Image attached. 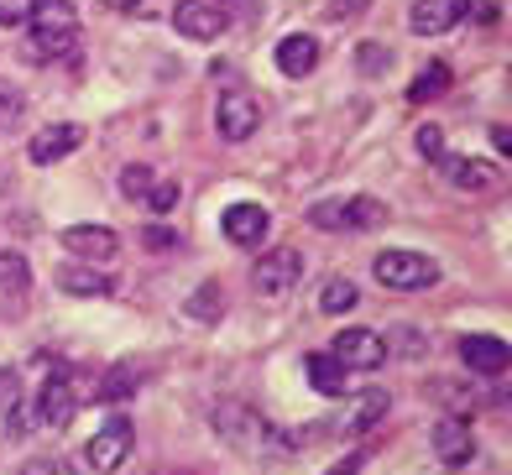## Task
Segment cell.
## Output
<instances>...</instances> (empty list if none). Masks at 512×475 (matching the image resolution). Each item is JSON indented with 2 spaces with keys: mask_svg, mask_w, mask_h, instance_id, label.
I'll use <instances>...</instances> for the list:
<instances>
[{
  "mask_svg": "<svg viewBox=\"0 0 512 475\" xmlns=\"http://www.w3.org/2000/svg\"><path fill=\"white\" fill-rule=\"evenodd\" d=\"M105 6H110V11H136L142 0H105Z\"/></svg>",
  "mask_w": 512,
  "mask_h": 475,
  "instance_id": "obj_40",
  "label": "cell"
},
{
  "mask_svg": "<svg viewBox=\"0 0 512 475\" xmlns=\"http://www.w3.org/2000/svg\"><path fill=\"white\" fill-rule=\"evenodd\" d=\"M178 194H183V188H178L173 178H152V188H147V204H152V215H168V209L178 204Z\"/></svg>",
  "mask_w": 512,
  "mask_h": 475,
  "instance_id": "obj_29",
  "label": "cell"
},
{
  "mask_svg": "<svg viewBox=\"0 0 512 475\" xmlns=\"http://www.w3.org/2000/svg\"><path fill=\"white\" fill-rule=\"evenodd\" d=\"M434 455L445 470H465L476 460V429L465 418H439L434 423Z\"/></svg>",
  "mask_w": 512,
  "mask_h": 475,
  "instance_id": "obj_10",
  "label": "cell"
},
{
  "mask_svg": "<svg viewBox=\"0 0 512 475\" xmlns=\"http://www.w3.org/2000/svg\"><path fill=\"white\" fill-rule=\"evenodd\" d=\"M32 288V267L21 251H0V293H27Z\"/></svg>",
  "mask_w": 512,
  "mask_h": 475,
  "instance_id": "obj_24",
  "label": "cell"
},
{
  "mask_svg": "<svg viewBox=\"0 0 512 475\" xmlns=\"http://www.w3.org/2000/svg\"><path fill=\"white\" fill-rule=\"evenodd\" d=\"M220 225H225V235H230L236 246H262L267 230H272V215H267V204L241 199V204H230L225 215H220Z\"/></svg>",
  "mask_w": 512,
  "mask_h": 475,
  "instance_id": "obj_13",
  "label": "cell"
},
{
  "mask_svg": "<svg viewBox=\"0 0 512 475\" xmlns=\"http://www.w3.org/2000/svg\"><path fill=\"white\" fill-rule=\"evenodd\" d=\"M142 241H147L152 251H173V246H178V235H173V230H147Z\"/></svg>",
  "mask_w": 512,
  "mask_h": 475,
  "instance_id": "obj_37",
  "label": "cell"
},
{
  "mask_svg": "<svg viewBox=\"0 0 512 475\" xmlns=\"http://www.w3.org/2000/svg\"><path fill=\"white\" fill-rule=\"evenodd\" d=\"M16 115H21V94H11L0 84V121H16Z\"/></svg>",
  "mask_w": 512,
  "mask_h": 475,
  "instance_id": "obj_36",
  "label": "cell"
},
{
  "mask_svg": "<svg viewBox=\"0 0 512 475\" xmlns=\"http://www.w3.org/2000/svg\"><path fill=\"white\" fill-rule=\"evenodd\" d=\"M11 408H21V387L11 371H0V413H11Z\"/></svg>",
  "mask_w": 512,
  "mask_h": 475,
  "instance_id": "obj_34",
  "label": "cell"
},
{
  "mask_svg": "<svg viewBox=\"0 0 512 475\" xmlns=\"http://www.w3.org/2000/svg\"><path fill=\"white\" fill-rule=\"evenodd\" d=\"M37 0H0V27H27Z\"/></svg>",
  "mask_w": 512,
  "mask_h": 475,
  "instance_id": "obj_32",
  "label": "cell"
},
{
  "mask_svg": "<svg viewBox=\"0 0 512 475\" xmlns=\"http://www.w3.org/2000/svg\"><path fill=\"white\" fill-rule=\"evenodd\" d=\"M361 465H366V455H345L340 465H330V475H361Z\"/></svg>",
  "mask_w": 512,
  "mask_h": 475,
  "instance_id": "obj_38",
  "label": "cell"
},
{
  "mask_svg": "<svg viewBox=\"0 0 512 475\" xmlns=\"http://www.w3.org/2000/svg\"><path fill=\"white\" fill-rule=\"evenodd\" d=\"M136 387H142V382H136V371H131V366H115V371H105V382L95 387V397H100V402H121V397H131Z\"/></svg>",
  "mask_w": 512,
  "mask_h": 475,
  "instance_id": "obj_25",
  "label": "cell"
},
{
  "mask_svg": "<svg viewBox=\"0 0 512 475\" xmlns=\"http://www.w3.org/2000/svg\"><path fill=\"white\" fill-rule=\"evenodd\" d=\"M21 475H79L68 460H27L21 465Z\"/></svg>",
  "mask_w": 512,
  "mask_h": 475,
  "instance_id": "obj_33",
  "label": "cell"
},
{
  "mask_svg": "<svg viewBox=\"0 0 512 475\" xmlns=\"http://www.w3.org/2000/svg\"><path fill=\"white\" fill-rule=\"evenodd\" d=\"M256 126H262V105H256L246 89H225L220 105H215V131L225 141H246Z\"/></svg>",
  "mask_w": 512,
  "mask_h": 475,
  "instance_id": "obj_8",
  "label": "cell"
},
{
  "mask_svg": "<svg viewBox=\"0 0 512 475\" xmlns=\"http://www.w3.org/2000/svg\"><path fill=\"white\" fill-rule=\"evenodd\" d=\"M460 361L471 366L476 376H502L512 366V345L497 335H465L460 340Z\"/></svg>",
  "mask_w": 512,
  "mask_h": 475,
  "instance_id": "obj_14",
  "label": "cell"
},
{
  "mask_svg": "<svg viewBox=\"0 0 512 475\" xmlns=\"http://www.w3.org/2000/svg\"><path fill=\"white\" fill-rule=\"evenodd\" d=\"M131 444H136V429H131L126 418H110L105 429H95V439L84 444V460L95 465L100 475H115V470L126 465V455H131Z\"/></svg>",
  "mask_w": 512,
  "mask_h": 475,
  "instance_id": "obj_6",
  "label": "cell"
},
{
  "mask_svg": "<svg viewBox=\"0 0 512 475\" xmlns=\"http://www.w3.org/2000/svg\"><path fill=\"white\" fill-rule=\"evenodd\" d=\"M445 89H450V68H445V63H429V68H418V79H413V89H408V100H413V105H424V100H439Z\"/></svg>",
  "mask_w": 512,
  "mask_h": 475,
  "instance_id": "obj_23",
  "label": "cell"
},
{
  "mask_svg": "<svg viewBox=\"0 0 512 475\" xmlns=\"http://www.w3.org/2000/svg\"><path fill=\"white\" fill-rule=\"evenodd\" d=\"M277 68H283L288 79H304V74H314V68H319V42H314L309 32H293V37H283V42H277Z\"/></svg>",
  "mask_w": 512,
  "mask_h": 475,
  "instance_id": "obj_19",
  "label": "cell"
},
{
  "mask_svg": "<svg viewBox=\"0 0 512 475\" xmlns=\"http://www.w3.org/2000/svg\"><path fill=\"white\" fill-rule=\"evenodd\" d=\"M152 168H142V162H131V168H121V194L126 199H147V188H152Z\"/></svg>",
  "mask_w": 512,
  "mask_h": 475,
  "instance_id": "obj_28",
  "label": "cell"
},
{
  "mask_svg": "<svg viewBox=\"0 0 512 475\" xmlns=\"http://www.w3.org/2000/svg\"><path fill=\"white\" fill-rule=\"evenodd\" d=\"M413 147H418V157L439 162V157H445V131H439V126H418L413 131Z\"/></svg>",
  "mask_w": 512,
  "mask_h": 475,
  "instance_id": "obj_30",
  "label": "cell"
},
{
  "mask_svg": "<svg viewBox=\"0 0 512 475\" xmlns=\"http://www.w3.org/2000/svg\"><path fill=\"white\" fill-rule=\"evenodd\" d=\"M356 68H361L366 79H377V74H387V68H392V53H387L382 42H361L356 47Z\"/></svg>",
  "mask_w": 512,
  "mask_h": 475,
  "instance_id": "obj_27",
  "label": "cell"
},
{
  "mask_svg": "<svg viewBox=\"0 0 512 475\" xmlns=\"http://www.w3.org/2000/svg\"><path fill=\"white\" fill-rule=\"evenodd\" d=\"M366 6H371V0H330V16H335V21H351V16H361Z\"/></svg>",
  "mask_w": 512,
  "mask_h": 475,
  "instance_id": "obj_35",
  "label": "cell"
},
{
  "mask_svg": "<svg viewBox=\"0 0 512 475\" xmlns=\"http://www.w3.org/2000/svg\"><path fill=\"white\" fill-rule=\"evenodd\" d=\"M209 423H215V434L246 460H272V455H288V449L304 444V439H288L272 418H262L256 408H246V402H215Z\"/></svg>",
  "mask_w": 512,
  "mask_h": 475,
  "instance_id": "obj_1",
  "label": "cell"
},
{
  "mask_svg": "<svg viewBox=\"0 0 512 475\" xmlns=\"http://www.w3.org/2000/svg\"><path fill=\"white\" fill-rule=\"evenodd\" d=\"M32 58L48 63V58H68L79 47V16L68 0H42V6H32Z\"/></svg>",
  "mask_w": 512,
  "mask_h": 475,
  "instance_id": "obj_2",
  "label": "cell"
},
{
  "mask_svg": "<svg viewBox=\"0 0 512 475\" xmlns=\"http://www.w3.org/2000/svg\"><path fill=\"white\" fill-rule=\"evenodd\" d=\"M304 371H309V382H314L319 397H345V392H351V382H345L351 371H345L330 350H314L309 361H304Z\"/></svg>",
  "mask_w": 512,
  "mask_h": 475,
  "instance_id": "obj_20",
  "label": "cell"
},
{
  "mask_svg": "<svg viewBox=\"0 0 512 475\" xmlns=\"http://www.w3.org/2000/svg\"><path fill=\"white\" fill-rule=\"evenodd\" d=\"M58 288L74 293V298H110L115 293V277H105L95 267H63L58 272Z\"/></svg>",
  "mask_w": 512,
  "mask_h": 475,
  "instance_id": "obj_21",
  "label": "cell"
},
{
  "mask_svg": "<svg viewBox=\"0 0 512 475\" xmlns=\"http://www.w3.org/2000/svg\"><path fill=\"white\" fill-rule=\"evenodd\" d=\"M439 168H445V178L460 188V194H492V188L502 183V168L486 157H439Z\"/></svg>",
  "mask_w": 512,
  "mask_h": 475,
  "instance_id": "obj_11",
  "label": "cell"
},
{
  "mask_svg": "<svg viewBox=\"0 0 512 475\" xmlns=\"http://www.w3.org/2000/svg\"><path fill=\"white\" fill-rule=\"evenodd\" d=\"M74 408H79V397H74V387H68V376H53L37 397V423L42 429H68V423H74Z\"/></svg>",
  "mask_w": 512,
  "mask_h": 475,
  "instance_id": "obj_17",
  "label": "cell"
},
{
  "mask_svg": "<svg viewBox=\"0 0 512 475\" xmlns=\"http://www.w3.org/2000/svg\"><path fill=\"white\" fill-rule=\"evenodd\" d=\"M356 303H361V293H356L351 277H324V288H319V308H324V314H351Z\"/></svg>",
  "mask_w": 512,
  "mask_h": 475,
  "instance_id": "obj_22",
  "label": "cell"
},
{
  "mask_svg": "<svg viewBox=\"0 0 512 475\" xmlns=\"http://www.w3.org/2000/svg\"><path fill=\"white\" fill-rule=\"evenodd\" d=\"M173 27L194 42H215L230 27V6H220V0H183L173 11Z\"/></svg>",
  "mask_w": 512,
  "mask_h": 475,
  "instance_id": "obj_9",
  "label": "cell"
},
{
  "mask_svg": "<svg viewBox=\"0 0 512 475\" xmlns=\"http://www.w3.org/2000/svg\"><path fill=\"white\" fill-rule=\"evenodd\" d=\"M382 418H387V392L371 387V392H361V397L351 402V408H345V413L335 418V434H371Z\"/></svg>",
  "mask_w": 512,
  "mask_h": 475,
  "instance_id": "obj_18",
  "label": "cell"
},
{
  "mask_svg": "<svg viewBox=\"0 0 512 475\" xmlns=\"http://www.w3.org/2000/svg\"><path fill=\"white\" fill-rule=\"evenodd\" d=\"M382 220H387V204L366 199V194H356V199H324V204L309 209L314 230H377Z\"/></svg>",
  "mask_w": 512,
  "mask_h": 475,
  "instance_id": "obj_4",
  "label": "cell"
},
{
  "mask_svg": "<svg viewBox=\"0 0 512 475\" xmlns=\"http://www.w3.org/2000/svg\"><path fill=\"white\" fill-rule=\"evenodd\" d=\"M371 277L392 293H418V288H434L439 282V261L424 251H382L371 261Z\"/></svg>",
  "mask_w": 512,
  "mask_h": 475,
  "instance_id": "obj_3",
  "label": "cell"
},
{
  "mask_svg": "<svg viewBox=\"0 0 512 475\" xmlns=\"http://www.w3.org/2000/svg\"><path fill=\"white\" fill-rule=\"evenodd\" d=\"M330 355L345 366V371H377L382 361H387V345H382V335L377 329H340L335 335V345H330Z\"/></svg>",
  "mask_w": 512,
  "mask_h": 475,
  "instance_id": "obj_7",
  "label": "cell"
},
{
  "mask_svg": "<svg viewBox=\"0 0 512 475\" xmlns=\"http://www.w3.org/2000/svg\"><path fill=\"white\" fill-rule=\"evenodd\" d=\"M63 251H74L84 261H105L121 251V235H115L110 225H68L63 230Z\"/></svg>",
  "mask_w": 512,
  "mask_h": 475,
  "instance_id": "obj_16",
  "label": "cell"
},
{
  "mask_svg": "<svg viewBox=\"0 0 512 475\" xmlns=\"http://www.w3.org/2000/svg\"><path fill=\"white\" fill-rule=\"evenodd\" d=\"M189 314H194V319H204V324H215V319L225 314V293L215 288V282H204V288L189 298Z\"/></svg>",
  "mask_w": 512,
  "mask_h": 475,
  "instance_id": "obj_26",
  "label": "cell"
},
{
  "mask_svg": "<svg viewBox=\"0 0 512 475\" xmlns=\"http://www.w3.org/2000/svg\"><path fill=\"white\" fill-rule=\"evenodd\" d=\"M465 11H471V0H413L408 32H413V37H439V32L460 27Z\"/></svg>",
  "mask_w": 512,
  "mask_h": 475,
  "instance_id": "obj_12",
  "label": "cell"
},
{
  "mask_svg": "<svg viewBox=\"0 0 512 475\" xmlns=\"http://www.w3.org/2000/svg\"><path fill=\"white\" fill-rule=\"evenodd\" d=\"M492 141H497V152H512V131L507 126H492Z\"/></svg>",
  "mask_w": 512,
  "mask_h": 475,
  "instance_id": "obj_39",
  "label": "cell"
},
{
  "mask_svg": "<svg viewBox=\"0 0 512 475\" xmlns=\"http://www.w3.org/2000/svg\"><path fill=\"white\" fill-rule=\"evenodd\" d=\"M79 141H84V126L63 121V126H48V131H37V136L27 141V157L37 162V168H48V162H63L68 152H79Z\"/></svg>",
  "mask_w": 512,
  "mask_h": 475,
  "instance_id": "obj_15",
  "label": "cell"
},
{
  "mask_svg": "<svg viewBox=\"0 0 512 475\" xmlns=\"http://www.w3.org/2000/svg\"><path fill=\"white\" fill-rule=\"evenodd\" d=\"M304 272H309L304 251H293V246H277V251H267V256L251 267V288L262 293V298H283V293H293L298 282H304Z\"/></svg>",
  "mask_w": 512,
  "mask_h": 475,
  "instance_id": "obj_5",
  "label": "cell"
},
{
  "mask_svg": "<svg viewBox=\"0 0 512 475\" xmlns=\"http://www.w3.org/2000/svg\"><path fill=\"white\" fill-rule=\"evenodd\" d=\"M382 345L387 350H398V355H424V340H418V329H392V335H382Z\"/></svg>",
  "mask_w": 512,
  "mask_h": 475,
  "instance_id": "obj_31",
  "label": "cell"
}]
</instances>
